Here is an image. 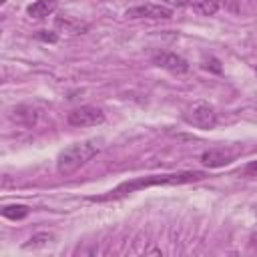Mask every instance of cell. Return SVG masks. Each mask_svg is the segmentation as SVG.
<instances>
[{"label":"cell","mask_w":257,"mask_h":257,"mask_svg":"<svg viewBox=\"0 0 257 257\" xmlns=\"http://www.w3.org/2000/svg\"><path fill=\"white\" fill-rule=\"evenodd\" d=\"M185 118L197 128H213L217 122V112L209 102H195L185 114Z\"/></svg>","instance_id":"5"},{"label":"cell","mask_w":257,"mask_h":257,"mask_svg":"<svg viewBox=\"0 0 257 257\" xmlns=\"http://www.w3.org/2000/svg\"><path fill=\"white\" fill-rule=\"evenodd\" d=\"M126 18H133V20H139V18H145V20H167L173 16V8L171 6H165V4H139V6H133L124 12Z\"/></svg>","instance_id":"4"},{"label":"cell","mask_w":257,"mask_h":257,"mask_svg":"<svg viewBox=\"0 0 257 257\" xmlns=\"http://www.w3.org/2000/svg\"><path fill=\"white\" fill-rule=\"evenodd\" d=\"M169 6H179V8H193L201 16H213L219 10V4L215 0H165Z\"/></svg>","instance_id":"8"},{"label":"cell","mask_w":257,"mask_h":257,"mask_svg":"<svg viewBox=\"0 0 257 257\" xmlns=\"http://www.w3.org/2000/svg\"><path fill=\"white\" fill-rule=\"evenodd\" d=\"M153 62H155L157 66H161V68L173 72V74H183V72L189 70V62H187L183 56L175 54V52H161V54H155V56H153Z\"/></svg>","instance_id":"6"},{"label":"cell","mask_w":257,"mask_h":257,"mask_svg":"<svg viewBox=\"0 0 257 257\" xmlns=\"http://www.w3.org/2000/svg\"><path fill=\"white\" fill-rule=\"evenodd\" d=\"M241 175H245V177H257V161L247 163V165L241 169Z\"/></svg>","instance_id":"13"},{"label":"cell","mask_w":257,"mask_h":257,"mask_svg":"<svg viewBox=\"0 0 257 257\" xmlns=\"http://www.w3.org/2000/svg\"><path fill=\"white\" fill-rule=\"evenodd\" d=\"M54 10H56V0H36L26 8L28 16H32V18H44V16L52 14Z\"/></svg>","instance_id":"9"},{"label":"cell","mask_w":257,"mask_h":257,"mask_svg":"<svg viewBox=\"0 0 257 257\" xmlns=\"http://www.w3.org/2000/svg\"><path fill=\"white\" fill-rule=\"evenodd\" d=\"M52 241H54V235L48 233V231H42V233L32 235L22 247H24V249H40V247H46V245L52 243Z\"/></svg>","instance_id":"11"},{"label":"cell","mask_w":257,"mask_h":257,"mask_svg":"<svg viewBox=\"0 0 257 257\" xmlns=\"http://www.w3.org/2000/svg\"><path fill=\"white\" fill-rule=\"evenodd\" d=\"M30 213V209L26 205H4L2 207V217L12 219V221H20Z\"/></svg>","instance_id":"12"},{"label":"cell","mask_w":257,"mask_h":257,"mask_svg":"<svg viewBox=\"0 0 257 257\" xmlns=\"http://www.w3.org/2000/svg\"><path fill=\"white\" fill-rule=\"evenodd\" d=\"M207 179L205 171H179V173H167V175H147V177H137L131 181L120 183L118 187H114L112 191H108L106 195L100 197H90V201H110V199H118L124 197L128 193L147 189V187H157V185H185V183H195V181H203Z\"/></svg>","instance_id":"1"},{"label":"cell","mask_w":257,"mask_h":257,"mask_svg":"<svg viewBox=\"0 0 257 257\" xmlns=\"http://www.w3.org/2000/svg\"><path fill=\"white\" fill-rule=\"evenodd\" d=\"M68 124L72 126H96L104 120V112L102 108L98 106H92V104H84V106H78V108H72L66 116Z\"/></svg>","instance_id":"3"},{"label":"cell","mask_w":257,"mask_h":257,"mask_svg":"<svg viewBox=\"0 0 257 257\" xmlns=\"http://www.w3.org/2000/svg\"><path fill=\"white\" fill-rule=\"evenodd\" d=\"M100 151H102V139H86V141L74 143L58 155L56 169L60 175H72Z\"/></svg>","instance_id":"2"},{"label":"cell","mask_w":257,"mask_h":257,"mask_svg":"<svg viewBox=\"0 0 257 257\" xmlns=\"http://www.w3.org/2000/svg\"><path fill=\"white\" fill-rule=\"evenodd\" d=\"M12 120H16L18 124H24V126H32L36 122V110L28 108V106H16L10 114Z\"/></svg>","instance_id":"10"},{"label":"cell","mask_w":257,"mask_h":257,"mask_svg":"<svg viewBox=\"0 0 257 257\" xmlns=\"http://www.w3.org/2000/svg\"><path fill=\"white\" fill-rule=\"evenodd\" d=\"M203 68H211L213 72H221V66H219V62H217L215 58H209V60H205Z\"/></svg>","instance_id":"14"},{"label":"cell","mask_w":257,"mask_h":257,"mask_svg":"<svg viewBox=\"0 0 257 257\" xmlns=\"http://www.w3.org/2000/svg\"><path fill=\"white\" fill-rule=\"evenodd\" d=\"M235 159V153L225 149V147H217V149H209L201 155V163L209 169H217V167H223L227 163H231Z\"/></svg>","instance_id":"7"},{"label":"cell","mask_w":257,"mask_h":257,"mask_svg":"<svg viewBox=\"0 0 257 257\" xmlns=\"http://www.w3.org/2000/svg\"><path fill=\"white\" fill-rule=\"evenodd\" d=\"M38 38H42V40H48V42H56V36H54V34H46V30H40Z\"/></svg>","instance_id":"15"}]
</instances>
